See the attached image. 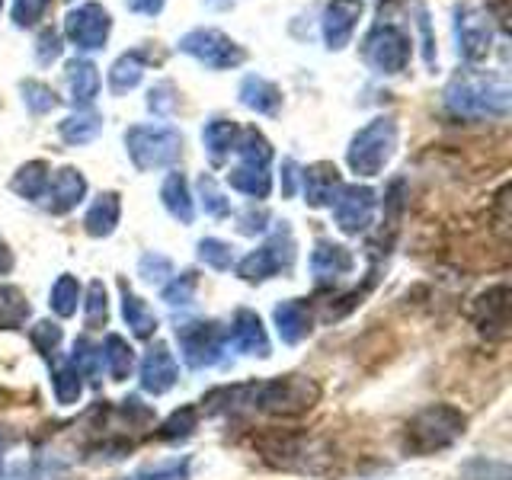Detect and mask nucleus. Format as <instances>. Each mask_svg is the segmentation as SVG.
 <instances>
[{
  "label": "nucleus",
  "instance_id": "1",
  "mask_svg": "<svg viewBox=\"0 0 512 480\" xmlns=\"http://www.w3.org/2000/svg\"><path fill=\"white\" fill-rule=\"evenodd\" d=\"M464 429H468V416L452 404H429L420 413H413L404 426V452L426 458L452 448Z\"/></svg>",
  "mask_w": 512,
  "mask_h": 480
},
{
  "label": "nucleus",
  "instance_id": "2",
  "mask_svg": "<svg viewBox=\"0 0 512 480\" xmlns=\"http://www.w3.org/2000/svg\"><path fill=\"white\" fill-rule=\"evenodd\" d=\"M260 452L269 464L301 474H330L333 471V445L324 439L304 436V432H269L260 442Z\"/></svg>",
  "mask_w": 512,
  "mask_h": 480
},
{
  "label": "nucleus",
  "instance_id": "3",
  "mask_svg": "<svg viewBox=\"0 0 512 480\" xmlns=\"http://www.w3.org/2000/svg\"><path fill=\"white\" fill-rule=\"evenodd\" d=\"M445 103L458 116L468 119H503L509 112V84L503 77L484 74H455L445 90Z\"/></svg>",
  "mask_w": 512,
  "mask_h": 480
},
{
  "label": "nucleus",
  "instance_id": "4",
  "mask_svg": "<svg viewBox=\"0 0 512 480\" xmlns=\"http://www.w3.org/2000/svg\"><path fill=\"white\" fill-rule=\"evenodd\" d=\"M320 400V384L308 375H279L256 381L253 391V410H260L276 420H298L311 413Z\"/></svg>",
  "mask_w": 512,
  "mask_h": 480
},
{
  "label": "nucleus",
  "instance_id": "5",
  "mask_svg": "<svg viewBox=\"0 0 512 480\" xmlns=\"http://www.w3.org/2000/svg\"><path fill=\"white\" fill-rule=\"evenodd\" d=\"M394 151H397V122L388 116H378L352 135L346 151L349 170L359 176H378L391 164Z\"/></svg>",
  "mask_w": 512,
  "mask_h": 480
},
{
  "label": "nucleus",
  "instance_id": "6",
  "mask_svg": "<svg viewBox=\"0 0 512 480\" xmlns=\"http://www.w3.org/2000/svg\"><path fill=\"white\" fill-rule=\"evenodd\" d=\"M125 148L138 170H164L183 154V135L170 125H132L125 132Z\"/></svg>",
  "mask_w": 512,
  "mask_h": 480
},
{
  "label": "nucleus",
  "instance_id": "7",
  "mask_svg": "<svg viewBox=\"0 0 512 480\" xmlns=\"http://www.w3.org/2000/svg\"><path fill=\"white\" fill-rule=\"evenodd\" d=\"M176 343H180V356L189 368H212L224 359L228 349V327L218 320H183L176 324Z\"/></svg>",
  "mask_w": 512,
  "mask_h": 480
},
{
  "label": "nucleus",
  "instance_id": "8",
  "mask_svg": "<svg viewBox=\"0 0 512 480\" xmlns=\"http://www.w3.org/2000/svg\"><path fill=\"white\" fill-rule=\"evenodd\" d=\"M292 263H295V237L282 221V228L272 234L263 247L250 250L244 260L237 263V276L250 285H256V282H266L272 276H279V272H288Z\"/></svg>",
  "mask_w": 512,
  "mask_h": 480
},
{
  "label": "nucleus",
  "instance_id": "9",
  "mask_svg": "<svg viewBox=\"0 0 512 480\" xmlns=\"http://www.w3.org/2000/svg\"><path fill=\"white\" fill-rule=\"evenodd\" d=\"M410 36L394 23H381L362 42V61L375 74H400L410 64Z\"/></svg>",
  "mask_w": 512,
  "mask_h": 480
},
{
  "label": "nucleus",
  "instance_id": "10",
  "mask_svg": "<svg viewBox=\"0 0 512 480\" xmlns=\"http://www.w3.org/2000/svg\"><path fill=\"white\" fill-rule=\"evenodd\" d=\"M180 52L192 55L196 61H202L205 68H215V71H224V68H237V64H244L247 52L240 48L231 36H224L218 29H192L180 39Z\"/></svg>",
  "mask_w": 512,
  "mask_h": 480
},
{
  "label": "nucleus",
  "instance_id": "11",
  "mask_svg": "<svg viewBox=\"0 0 512 480\" xmlns=\"http://www.w3.org/2000/svg\"><path fill=\"white\" fill-rule=\"evenodd\" d=\"M468 317L474 330L490 343H503L509 336V285L500 282L480 292L471 304H468Z\"/></svg>",
  "mask_w": 512,
  "mask_h": 480
},
{
  "label": "nucleus",
  "instance_id": "12",
  "mask_svg": "<svg viewBox=\"0 0 512 480\" xmlns=\"http://www.w3.org/2000/svg\"><path fill=\"white\" fill-rule=\"evenodd\" d=\"M333 221L343 234H362L372 228L378 212V196L368 186H343L333 199Z\"/></svg>",
  "mask_w": 512,
  "mask_h": 480
},
{
  "label": "nucleus",
  "instance_id": "13",
  "mask_svg": "<svg viewBox=\"0 0 512 480\" xmlns=\"http://www.w3.org/2000/svg\"><path fill=\"white\" fill-rule=\"evenodd\" d=\"M112 16L100 4H80L64 20V36L77 48V52H100L109 39Z\"/></svg>",
  "mask_w": 512,
  "mask_h": 480
},
{
  "label": "nucleus",
  "instance_id": "14",
  "mask_svg": "<svg viewBox=\"0 0 512 480\" xmlns=\"http://www.w3.org/2000/svg\"><path fill=\"white\" fill-rule=\"evenodd\" d=\"M455 39H458V55L468 61L487 58L490 42H493V26H490V13L480 7L464 4L455 13Z\"/></svg>",
  "mask_w": 512,
  "mask_h": 480
},
{
  "label": "nucleus",
  "instance_id": "15",
  "mask_svg": "<svg viewBox=\"0 0 512 480\" xmlns=\"http://www.w3.org/2000/svg\"><path fill=\"white\" fill-rule=\"evenodd\" d=\"M138 378H141V388L148 394H154V397L167 394L173 388L176 378H180V365H176L167 343H154L148 352H144Z\"/></svg>",
  "mask_w": 512,
  "mask_h": 480
},
{
  "label": "nucleus",
  "instance_id": "16",
  "mask_svg": "<svg viewBox=\"0 0 512 480\" xmlns=\"http://www.w3.org/2000/svg\"><path fill=\"white\" fill-rule=\"evenodd\" d=\"M87 196V180L84 173L74 170V167H61L48 176V186H45V208L52 215H68L71 208H77Z\"/></svg>",
  "mask_w": 512,
  "mask_h": 480
},
{
  "label": "nucleus",
  "instance_id": "17",
  "mask_svg": "<svg viewBox=\"0 0 512 480\" xmlns=\"http://www.w3.org/2000/svg\"><path fill=\"white\" fill-rule=\"evenodd\" d=\"M362 13H365L362 0H327V7H324V39H327V45L333 48V52H336V48H346L349 39L356 36Z\"/></svg>",
  "mask_w": 512,
  "mask_h": 480
},
{
  "label": "nucleus",
  "instance_id": "18",
  "mask_svg": "<svg viewBox=\"0 0 512 480\" xmlns=\"http://www.w3.org/2000/svg\"><path fill=\"white\" fill-rule=\"evenodd\" d=\"M356 269V260L343 244H333V240L320 237L314 250H311V276L317 285H333L336 279L349 276Z\"/></svg>",
  "mask_w": 512,
  "mask_h": 480
},
{
  "label": "nucleus",
  "instance_id": "19",
  "mask_svg": "<svg viewBox=\"0 0 512 480\" xmlns=\"http://www.w3.org/2000/svg\"><path fill=\"white\" fill-rule=\"evenodd\" d=\"M301 189H304V202L311 208H327L333 205L336 192L343 189V176L330 160H317V164L301 170Z\"/></svg>",
  "mask_w": 512,
  "mask_h": 480
},
{
  "label": "nucleus",
  "instance_id": "20",
  "mask_svg": "<svg viewBox=\"0 0 512 480\" xmlns=\"http://www.w3.org/2000/svg\"><path fill=\"white\" fill-rule=\"evenodd\" d=\"M228 346H234L237 352H244V356L266 359L269 356V333L263 327L260 314L240 308L234 314V320H231V327H228Z\"/></svg>",
  "mask_w": 512,
  "mask_h": 480
},
{
  "label": "nucleus",
  "instance_id": "21",
  "mask_svg": "<svg viewBox=\"0 0 512 480\" xmlns=\"http://www.w3.org/2000/svg\"><path fill=\"white\" fill-rule=\"evenodd\" d=\"M272 320H276V330L282 336V343H288V346L301 343L314 327V314H311L308 298H288V301L276 304Z\"/></svg>",
  "mask_w": 512,
  "mask_h": 480
},
{
  "label": "nucleus",
  "instance_id": "22",
  "mask_svg": "<svg viewBox=\"0 0 512 480\" xmlns=\"http://www.w3.org/2000/svg\"><path fill=\"white\" fill-rule=\"evenodd\" d=\"M64 80H68V90H71V100L77 109H87L96 96H100V71H96V64L87 61V58H74L68 61V71H64Z\"/></svg>",
  "mask_w": 512,
  "mask_h": 480
},
{
  "label": "nucleus",
  "instance_id": "23",
  "mask_svg": "<svg viewBox=\"0 0 512 480\" xmlns=\"http://www.w3.org/2000/svg\"><path fill=\"white\" fill-rule=\"evenodd\" d=\"M253 391L256 381L247 384H224L202 397V410L208 416H221V413H240V410H253Z\"/></svg>",
  "mask_w": 512,
  "mask_h": 480
},
{
  "label": "nucleus",
  "instance_id": "24",
  "mask_svg": "<svg viewBox=\"0 0 512 480\" xmlns=\"http://www.w3.org/2000/svg\"><path fill=\"white\" fill-rule=\"evenodd\" d=\"M119 218H122V199H119V192H103V196L87 208L84 231L90 237H96V240H103V237H109L112 231L119 228Z\"/></svg>",
  "mask_w": 512,
  "mask_h": 480
},
{
  "label": "nucleus",
  "instance_id": "25",
  "mask_svg": "<svg viewBox=\"0 0 512 480\" xmlns=\"http://www.w3.org/2000/svg\"><path fill=\"white\" fill-rule=\"evenodd\" d=\"M240 103L253 109L256 116H276L282 109V93L272 80L250 74V77H244V84H240Z\"/></svg>",
  "mask_w": 512,
  "mask_h": 480
},
{
  "label": "nucleus",
  "instance_id": "26",
  "mask_svg": "<svg viewBox=\"0 0 512 480\" xmlns=\"http://www.w3.org/2000/svg\"><path fill=\"white\" fill-rule=\"evenodd\" d=\"M160 202H164L170 218H176L180 224H192V218H196V199H192L183 173H167L164 186H160Z\"/></svg>",
  "mask_w": 512,
  "mask_h": 480
},
{
  "label": "nucleus",
  "instance_id": "27",
  "mask_svg": "<svg viewBox=\"0 0 512 480\" xmlns=\"http://www.w3.org/2000/svg\"><path fill=\"white\" fill-rule=\"evenodd\" d=\"M100 349H103V368H106V375L112 381L132 378V372H135V349L128 346L125 336L109 333L106 340L100 343Z\"/></svg>",
  "mask_w": 512,
  "mask_h": 480
},
{
  "label": "nucleus",
  "instance_id": "28",
  "mask_svg": "<svg viewBox=\"0 0 512 480\" xmlns=\"http://www.w3.org/2000/svg\"><path fill=\"white\" fill-rule=\"evenodd\" d=\"M122 317L138 340H151L157 333V314L148 308V301L138 298L128 285H122Z\"/></svg>",
  "mask_w": 512,
  "mask_h": 480
},
{
  "label": "nucleus",
  "instance_id": "29",
  "mask_svg": "<svg viewBox=\"0 0 512 480\" xmlns=\"http://www.w3.org/2000/svg\"><path fill=\"white\" fill-rule=\"evenodd\" d=\"M237 135H240V128H237L234 119H212V122H205L202 144H205L208 157H212L215 164H224V157L234 151Z\"/></svg>",
  "mask_w": 512,
  "mask_h": 480
},
{
  "label": "nucleus",
  "instance_id": "30",
  "mask_svg": "<svg viewBox=\"0 0 512 480\" xmlns=\"http://www.w3.org/2000/svg\"><path fill=\"white\" fill-rule=\"evenodd\" d=\"M48 176H52V167L45 164V160H29L20 170L13 173V192L16 196H23L29 202H39L45 196V186H48Z\"/></svg>",
  "mask_w": 512,
  "mask_h": 480
},
{
  "label": "nucleus",
  "instance_id": "31",
  "mask_svg": "<svg viewBox=\"0 0 512 480\" xmlns=\"http://www.w3.org/2000/svg\"><path fill=\"white\" fill-rule=\"evenodd\" d=\"M228 183L231 189L244 192L250 199H266L272 192V176H269V167H250V164H237L231 173H228Z\"/></svg>",
  "mask_w": 512,
  "mask_h": 480
},
{
  "label": "nucleus",
  "instance_id": "32",
  "mask_svg": "<svg viewBox=\"0 0 512 480\" xmlns=\"http://www.w3.org/2000/svg\"><path fill=\"white\" fill-rule=\"evenodd\" d=\"M100 132H103V119L90 109H77L74 116L58 122V135L68 144H90Z\"/></svg>",
  "mask_w": 512,
  "mask_h": 480
},
{
  "label": "nucleus",
  "instance_id": "33",
  "mask_svg": "<svg viewBox=\"0 0 512 480\" xmlns=\"http://www.w3.org/2000/svg\"><path fill=\"white\" fill-rule=\"evenodd\" d=\"M52 391L61 407H74L80 404V394H84V378L77 375V368L71 362H55L52 365Z\"/></svg>",
  "mask_w": 512,
  "mask_h": 480
},
{
  "label": "nucleus",
  "instance_id": "34",
  "mask_svg": "<svg viewBox=\"0 0 512 480\" xmlns=\"http://www.w3.org/2000/svg\"><path fill=\"white\" fill-rule=\"evenodd\" d=\"M234 151L240 157V164H250V167H269V160H272V144L266 141L260 128H253V125L237 135Z\"/></svg>",
  "mask_w": 512,
  "mask_h": 480
},
{
  "label": "nucleus",
  "instance_id": "35",
  "mask_svg": "<svg viewBox=\"0 0 512 480\" xmlns=\"http://www.w3.org/2000/svg\"><path fill=\"white\" fill-rule=\"evenodd\" d=\"M32 308L16 285H0V330H20L29 320Z\"/></svg>",
  "mask_w": 512,
  "mask_h": 480
},
{
  "label": "nucleus",
  "instance_id": "36",
  "mask_svg": "<svg viewBox=\"0 0 512 480\" xmlns=\"http://www.w3.org/2000/svg\"><path fill=\"white\" fill-rule=\"evenodd\" d=\"M141 77H144V61H141V55L138 52H128V55H122L109 68V90L116 93V96H122L128 90H135L141 84Z\"/></svg>",
  "mask_w": 512,
  "mask_h": 480
},
{
  "label": "nucleus",
  "instance_id": "37",
  "mask_svg": "<svg viewBox=\"0 0 512 480\" xmlns=\"http://www.w3.org/2000/svg\"><path fill=\"white\" fill-rule=\"evenodd\" d=\"M199 426V407H180V410H173L164 423H160L157 429V439L160 442H180V439H189L192 436V429Z\"/></svg>",
  "mask_w": 512,
  "mask_h": 480
},
{
  "label": "nucleus",
  "instance_id": "38",
  "mask_svg": "<svg viewBox=\"0 0 512 480\" xmlns=\"http://www.w3.org/2000/svg\"><path fill=\"white\" fill-rule=\"evenodd\" d=\"M48 304L58 317H74L77 304H80V282L71 276V272H61L52 285V295H48Z\"/></svg>",
  "mask_w": 512,
  "mask_h": 480
},
{
  "label": "nucleus",
  "instance_id": "39",
  "mask_svg": "<svg viewBox=\"0 0 512 480\" xmlns=\"http://www.w3.org/2000/svg\"><path fill=\"white\" fill-rule=\"evenodd\" d=\"M61 340H64V333L52 320H39V324L29 330V343L36 346V352L48 365H55L61 359Z\"/></svg>",
  "mask_w": 512,
  "mask_h": 480
},
{
  "label": "nucleus",
  "instance_id": "40",
  "mask_svg": "<svg viewBox=\"0 0 512 480\" xmlns=\"http://www.w3.org/2000/svg\"><path fill=\"white\" fill-rule=\"evenodd\" d=\"M71 365L77 368L80 378H96V375H100L103 372V349H100V343H93L90 336H80V340H74Z\"/></svg>",
  "mask_w": 512,
  "mask_h": 480
},
{
  "label": "nucleus",
  "instance_id": "41",
  "mask_svg": "<svg viewBox=\"0 0 512 480\" xmlns=\"http://www.w3.org/2000/svg\"><path fill=\"white\" fill-rule=\"evenodd\" d=\"M196 288H199V272L196 269H186L180 276H173L170 282H164L160 288V298H164L170 308H183L192 298H196Z\"/></svg>",
  "mask_w": 512,
  "mask_h": 480
},
{
  "label": "nucleus",
  "instance_id": "42",
  "mask_svg": "<svg viewBox=\"0 0 512 480\" xmlns=\"http://www.w3.org/2000/svg\"><path fill=\"white\" fill-rule=\"evenodd\" d=\"M109 320V295H106V285L100 279H93L87 285V301H84V324L90 330L96 327H106Z\"/></svg>",
  "mask_w": 512,
  "mask_h": 480
},
{
  "label": "nucleus",
  "instance_id": "43",
  "mask_svg": "<svg viewBox=\"0 0 512 480\" xmlns=\"http://www.w3.org/2000/svg\"><path fill=\"white\" fill-rule=\"evenodd\" d=\"M199 196H202V208H205L208 218H228L231 215V199L221 192L215 176H208V173L199 176Z\"/></svg>",
  "mask_w": 512,
  "mask_h": 480
},
{
  "label": "nucleus",
  "instance_id": "44",
  "mask_svg": "<svg viewBox=\"0 0 512 480\" xmlns=\"http://www.w3.org/2000/svg\"><path fill=\"white\" fill-rule=\"evenodd\" d=\"M199 260L205 266L218 269V272H228L234 266V247L228 244V240L205 237V240H199Z\"/></svg>",
  "mask_w": 512,
  "mask_h": 480
},
{
  "label": "nucleus",
  "instance_id": "45",
  "mask_svg": "<svg viewBox=\"0 0 512 480\" xmlns=\"http://www.w3.org/2000/svg\"><path fill=\"white\" fill-rule=\"evenodd\" d=\"M461 480H512V471L506 461L493 458H471L461 468Z\"/></svg>",
  "mask_w": 512,
  "mask_h": 480
},
{
  "label": "nucleus",
  "instance_id": "46",
  "mask_svg": "<svg viewBox=\"0 0 512 480\" xmlns=\"http://www.w3.org/2000/svg\"><path fill=\"white\" fill-rule=\"evenodd\" d=\"M23 100L26 106L36 112V116H45V112H52L58 106V96L48 84H39V80H26L23 84Z\"/></svg>",
  "mask_w": 512,
  "mask_h": 480
},
{
  "label": "nucleus",
  "instance_id": "47",
  "mask_svg": "<svg viewBox=\"0 0 512 480\" xmlns=\"http://www.w3.org/2000/svg\"><path fill=\"white\" fill-rule=\"evenodd\" d=\"M119 480H189V458L157 464V468H141V471L119 477Z\"/></svg>",
  "mask_w": 512,
  "mask_h": 480
},
{
  "label": "nucleus",
  "instance_id": "48",
  "mask_svg": "<svg viewBox=\"0 0 512 480\" xmlns=\"http://www.w3.org/2000/svg\"><path fill=\"white\" fill-rule=\"evenodd\" d=\"M138 276L144 282H154V285H164L173 276V263L167 260L164 253H144L138 260Z\"/></svg>",
  "mask_w": 512,
  "mask_h": 480
},
{
  "label": "nucleus",
  "instance_id": "49",
  "mask_svg": "<svg viewBox=\"0 0 512 480\" xmlns=\"http://www.w3.org/2000/svg\"><path fill=\"white\" fill-rule=\"evenodd\" d=\"M48 10H52V0H13V23L23 29L39 26Z\"/></svg>",
  "mask_w": 512,
  "mask_h": 480
},
{
  "label": "nucleus",
  "instance_id": "50",
  "mask_svg": "<svg viewBox=\"0 0 512 480\" xmlns=\"http://www.w3.org/2000/svg\"><path fill=\"white\" fill-rule=\"evenodd\" d=\"M36 55H39L42 64H52V61L61 58V36H58V32H52V29L42 32L39 42H36Z\"/></svg>",
  "mask_w": 512,
  "mask_h": 480
},
{
  "label": "nucleus",
  "instance_id": "51",
  "mask_svg": "<svg viewBox=\"0 0 512 480\" xmlns=\"http://www.w3.org/2000/svg\"><path fill=\"white\" fill-rule=\"evenodd\" d=\"M266 221H269V212L260 205H250L247 212H240V231L244 234H263L266 231Z\"/></svg>",
  "mask_w": 512,
  "mask_h": 480
},
{
  "label": "nucleus",
  "instance_id": "52",
  "mask_svg": "<svg viewBox=\"0 0 512 480\" xmlns=\"http://www.w3.org/2000/svg\"><path fill=\"white\" fill-rule=\"evenodd\" d=\"M298 183H301V167L295 164L292 157H285L282 160V196H295Z\"/></svg>",
  "mask_w": 512,
  "mask_h": 480
},
{
  "label": "nucleus",
  "instance_id": "53",
  "mask_svg": "<svg viewBox=\"0 0 512 480\" xmlns=\"http://www.w3.org/2000/svg\"><path fill=\"white\" fill-rule=\"evenodd\" d=\"M170 93H173V84H157V87L151 90V100H148V106L157 112V116H170V109H173Z\"/></svg>",
  "mask_w": 512,
  "mask_h": 480
},
{
  "label": "nucleus",
  "instance_id": "54",
  "mask_svg": "<svg viewBox=\"0 0 512 480\" xmlns=\"http://www.w3.org/2000/svg\"><path fill=\"white\" fill-rule=\"evenodd\" d=\"M125 4H128V10H135L141 16H157L160 10H164L167 0H125Z\"/></svg>",
  "mask_w": 512,
  "mask_h": 480
},
{
  "label": "nucleus",
  "instance_id": "55",
  "mask_svg": "<svg viewBox=\"0 0 512 480\" xmlns=\"http://www.w3.org/2000/svg\"><path fill=\"white\" fill-rule=\"evenodd\" d=\"M10 269H13V250L0 240V276H7Z\"/></svg>",
  "mask_w": 512,
  "mask_h": 480
},
{
  "label": "nucleus",
  "instance_id": "56",
  "mask_svg": "<svg viewBox=\"0 0 512 480\" xmlns=\"http://www.w3.org/2000/svg\"><path fill=\"white\" fill-rule=\"evenodd\" d=\"M0 7H4V0H0Z\"/></svg>",
  "mask_w": 512,
  "mask_h": 480
},
{
  "label": "nucleus",
  "instance_id": "57",
  "mask_svg": "<svg viewBox=\"0 0 512 480\" xmlns=\"http://www.w3.org/2000/svg\"><path fill=\"white\" fill-rule=\"evenodd\" d=\"M0 448H4V442H0Z\"/></svg>",
  "mask_w": 512,
  "mask_h": 480
}]
</instances>
